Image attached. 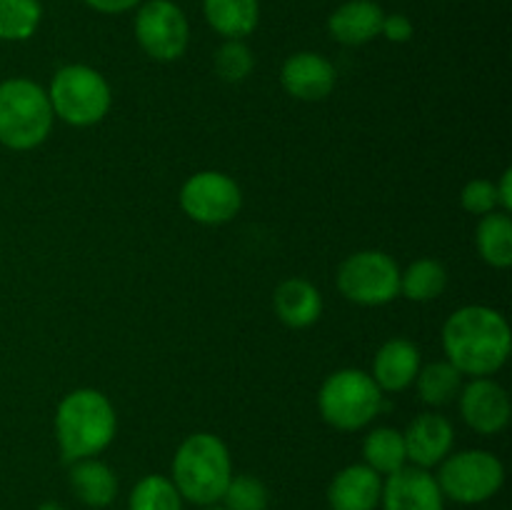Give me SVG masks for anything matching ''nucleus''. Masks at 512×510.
<instances>
[{
	"mask_svg": "<svg viewBox=\"0 0 512 510\" xmlns=\"http://www.w3.org/2000/svg\"><path fill=\"white\" fill-rule=\"evenodd\" d=\"M200 510H225V508L220 503H215V505H205V508H200Z\"/></svg>",
	"mask_w": 512,
	"mask_h": 510,
	"instance_id": "72a5a7b5",
	"label": "nucleus"
},
{
	"mask_svg": "<svg viewBox=\"0 0 512 510\" xmlns=\"http://www.w3.org/2000/svg\"><path fill=\"white\" fill-rule=\"evenodd\" d=\"M448 288V270L440 260L420 258L400 270V295H405L413 303H428L440 298Z\"/></svg>",
	"mask_w": 512,
	"mask_h": 510,
	"instance_id": "5701e85b",
	"label": "nucleus"
},
{
	"mask_svg": "<svg viewBox=\"0 0 512 510\" xmlns=\"http://www.w3.org/2000/svg\"><path fill=\"white\" fill-rule=\"evenodd\" d=\"M180 208L200 225L230 223L243 208L240 185L220 170H200L180 188Z\"/></svg>",
	"mask_w": 512,
	"mask_h": 510,
	"instance_id": "9d476101",
	"label": "nucleus"
},
{
	"mask_svg": "<svg viewBox=\"0 0 512 510\" xmlns=\"http://www.w3.org/2000/svg\"><path fill=\"white\" fill-rule=\"evenodd\" d=\"M385 10L375 0H345L330 13L328 33L340 45H365L380 38Z\"/></svg>",
	"mask_w": 512,
	"mask_h": 510,
	"instance_id": "f3484780",
	"label": "nucleus"
},
{
	"mask_svg": "<svg viewBox=\"0 0 512 510\" xmlns=\"http://www.w3.org/2000/svg\"><path fill=\"white\" fill-rule=\"evenodd\" d=\"M383 510H445V495L430 470L405 465L383 478Z\"/></svg>",
	"mask_w": 512,
	"mask_h": 510,
	"instance_id": "f8f14e48",
	"label": "nucleus"
},
{
	"mask_svg": "<svg viewBox=\"0 0 512 510\" xmlns=\"http://www.w3.org/2000/svg\"><path fill=\"white\" fill-rule=\"evenodd\" d=\"M233 478V458L223 438L213 433H193L178 445L170 465V480L185 503L198 508L215 505Z\"/></svg>",
	"mask_w": 512,
	"mask_h": 510,
	"instance_id": "7ed1b4c3",
	"label": "nucleus"
},
{
	"mask_svg": "<svg viewBox=\"0 0 512 510\" xmlns=\"http://www.w3.org/2000/svg\"><path fill=\"white\" fill-rule=\"evenodd\" d=\"M115 408L100 390L78 388L60 400L55 410V438L68 463L98 458L115 438Z\"/></svg>",
	"mask_w": 512,
	"mask_h": 510,
	"instance_id": "f03ea898",
	"label": "nucleus"
},
{
	"mask_svg": "<svg viewBox=\"0 0 512 510\" xmlns=\"http://www.w3.org/2000/svg\"><path fill=\"white\" fill-rule=\"evenodd\" d=\"M338 290L350 303L385 305L400 295V268L383 250H360L338 268Z\"/></svg>",
	"mask_w": 512,
	"mask_h": 510,
	"instance_id": "1a4fd4ad",
	"label": "nucleus"
},
{
	"mask_svg": "<svg viewBox=\"0 0 512 510\" xmlns=\"http://www.w3.org/2000/svg\"><path fill=\"white\" fill-rule=\"evenodd\" d=\"M495 190H498V203L503 213H510L512 210V170L508 168L503 173V178L495 183Z\"/></svg>",
	"mask_w": 512,
	"mask_h": 510,
	"instance_id": "2f4dec72",
	"label": "nucleus"
},
{
	"mask_svg": "<svg viewBox=\"0 0 512 510\" xmlns=\"http://www.w3.org/2000/svg\"><path fill=\"white\" fill-rule=\"evenodd\" d=\"M512 348L510 325L500 310L488 305L458 308L443 325L445 360L470 378H490L498 373Z\"/></svg>",
	"mask_w": 512,
	"mask_h": 510,
	"instance_id": "f257e3e1",
	"label": "nucleus"
},
{
	"mask_svg": "<svg viewBox=\"0 0 512 510\" xmlns=\"http://www.w3.org/2000/svg\"><path fill=\"white\" fill-rule=\"evenodd\" d=\"M460 203H463V208L468 210L470 215H480V218L488 213H493V210H500L495 183L493 180H485V178L465 183L463 193H460Z\"/></svg>",
	"mask_w": 512,
	"mask_h": 510,
	"instance_id": "c85d7f7f",
	"label": "nucleus"
},
{
	"mask_svg": "<svg viewBox=\"0 0 512 510\" xmlns=\"http://www.w3.org/2000/svg\"><path fill=\"white\" fill-rule=\"evenodd\" d=\"M273 308L280 323L288 328H310L323 315V295L310 280L288 278L275 288Z\"/></svg>",
	"mask_w": 512,
	"mask_h": 510,
	"instance_id": "a211bd4d",
	"label": "nucleus"
},
{
	"mask_svg": "<svg viewBox=\"0 0 512 510\" xmlns=\"http://www.w3.org/2000/svg\"><path fill=\"white\" fill-rule=\"evenodd\" d=\"M405 455L408 465L415 468H438L455 445V428L445 415L440 413H420L418 418L410 420L408 428L403 430Z\"/></svg>",
	"mask_w": 512,
	"mask_h": 510,
	"instance_id": "ddd939ff",
	"label": "nucleus"
},
{
	"mask_svg": "<svg viewBox=\"0 0 512 510\" xmlns=\"http://www.w3.org/2000/svg\"><path fill=\"white\" fill-rule=\"evenodd\" d=\"M203 15L223 40H245L260 23V0H203Z\"/></svg>",
	"mask_w": 512,
	"mask_h": 510,
	"instance_id": "aec40b11",
	"label": "nucleus"
},
{
	"mask_svg": "<svg viewBox=\"0 0 512 510\" xmlns=\"http://www.w3.org/2000/svg\"><path fill=\"white\" fill-rule=\"evenodd\" d=\"M38 510H65L58 500H45V503L38 505Z\"/></svg>",
	"mask_w": 512,
	"mask_h": 510,
	"instance_id": "473e14b6",
	"label": "nucleus"
},
{
	"mask_svg": "<svg viewBox=\"0 0 512 510\" xmlns=\"http://www.w3.org/2000/svg\"><path fill=\"white\" fill-rule=\"evenodd\" d=\"M128 510H185V500L168 475L153 473L133 485Z\"/></svg>",
	"mask_w": 512,
	"mask_h": 510,
	"instance_id": "a878e982",
	"label": "nucleus"
},
{
	"mask_svg": "<svg viewBox=\"0 0 512 510\" xmlns=\"http://www.w3.org/2000/svg\"><path fill=\"white\" fill-rule=\"evenodd\" d=\"M475 245L480 258L493 268H510L512 265V220L510 213L493 210L483 215L475 230Z\"/></svg>",
	"mask_w": 512,
	"mask_h": 510,
	"instance_id": "412c9836",
	"label": "nucleus"
},
{
	"mask_svg": "<svg viewBox=\"0 0 512 510\" xmlns=\"http://www.w3.org/2000/svg\"><path fill=\"white\" fill-rule=\"evenodd\" d=\"M70 490L85 508L103 510L118 498V475L98 458H83L70 463Z\"/></svg>",
	"mask_w": 512,
	"mask_h": 510,
	"instance_id": "6ab92c4d",
	"label": "nucleus"
},
{
	"mask_svg": "<svg viewBox=\"0 0 512 510\" xmlns=\"http://www.w3.org/2000/svg\"><path fill=\"white\" fill-rule=\"evenodd\" d=\"M363 463L373 468L378 475H390L395 470L408 465V455H405V440L403 433L388 425L373 428L363 440Z\"/></svg>",
	"mask_w": 512,
	"mask_h": 510,
	"instance_id": "4be33fe9",
	"label": "nucleus"
},
{
	"mask_svg": "<svg viewBox=\"0 0 512 510\" xmlns=\"http://www.w3.org/2000/svg\"><path fill=\"white\" fill-rule=\"evenodd\" d=\"M133 33L148 58L173 63L183 58L190 43V23L175 0H143L135 8Z\"/></svg>",
	"mask_w": 512,
	"mask_h": 510,
	"instance_id": "6e6552de",
	"label": "nucleus"
},
{
	"mask_svg": "<svg viewBox=\"0 0 512 510\" xmlns=\"http://www.w3.org/2000/svg\"><path fill=\"white\" fill-rule=\"evenodd\" d=\"M415 385H418V395L423 403L433 405V408H443V405L458 400L460 390H463V375L448 360H438V363L420 368Z\"/></svg>",
	"mask_w": 512,
	"mask_h": 510,
	"instance_id": "b1692460",
	"label": "nucleus"
},
{
	"mask_svg": "<svg viewBox=\"0 0 512 510\" xmlns=\"http://www.w3.org/2000/svg\"><path fill=\"white\" fill-rule=\"evenodd\" d=\"M445 500L458 505H480L493 500L505 485V465L490 450L450 453L435 473Z\"/></svg>",
	"mask_w": 512,
	"mask_h": 510,
	"instance_id": "0eeeda50",
	"label": "nucleus"
},
{
	"mask_svg": "<svg viewBox=\"0 0 512 510\" xmlns=\"http://www.w3.org/2000/svg\"><path fill=\"white\" fill-rule=\"evenodd\" d=\"M83 3L100 15H123L138 8L143 0H83Z\"/></svg>",
	"mask_w": 512,
	"mask_h": 510,
	"instance_id": "7c9ffc66",
	"label": "nucleus"
},
{
	"mask_svg": "<svg viewBox=\"0 0 512 510\" xmlns=\"http://www.w3.org/2000/svg\"><path fill=\"white\" fill-rule=\"evenodd\" d=\"M55 118L73 128H90L108 115L113 93L103 73L83 63L63 65L55 70L48 88Z\"/></svg>",
	"mask_w": 512,
	"mask_h": 510,
	"instance_id": "423d86ee",
	"label": "nucleus"
},
{
	"mask_svg": "<svg viewBox=\"0 0 512 510\" xmlns=\"http://www.w3.org/2000/svg\"><path fill=\"white\" fill-rule=\"evenodd\" d=\"M53 108L48 90L30 78H8L0 83V145L8 150H33L53 130Z\"/></svg>",
	"mask_w": 512,
	"mask_h": 510,
	"instance_id": "20e7f679",
	"label": "nucleus"
},
{
	"mask_svg": "<svg viewBox=\"0 0 512 510\" xmlns=\"http://www.w3.org/2000/svg\"><path fill=\"white\" fill-rule=\"evenodd\" d=\"M215 73L225 83H243L255 68L253 50L248 48L245 40H223L218 50H215Z\"/></svg>",
	"mask_w": 512,
	"mask_h": 510,
	"instance_id": "cd10ccee",
	"label": "nucleus"
},
{
	"mask_svg": "<svg viewBox=\"0 0 512 510\" xmlns=\"http://www.w3.org/2000/svg\"><path fill=\"white\" fill-rule=\"evenodd\" d=\"M460 415L480 435H498L508 428L512 405L508 390L493 378H473L458 395Z\"/></svg>",
	"mask_w": 512,
	"mask_h": 510,
	"instance_id": "9b49d317",
	"label": "nucleus"
},
{
	"mask_svg": "<svg viewBox=\"0 0 512 510\" xmlns=\"http://www.w3.org/2000/svg\"><path fill=\"white\" fill-rule=\"evenodd\" d=\"M420 368L423 363H420L418 345L408 338H390L375 353L370 375L383 393H400L415 383Z\"/></svg>",
	"mask_w": 512,
	"mask_h": 510,
	"instance_id": "dca6fc26",
	"label": "nucleus"
},
{
	"mask_svg": "<svg viewBox=\"0 0 512 510\" xmlns=\"http://www.w3.org/2000/svg\"><path fill=\"white\" fill-rule=\"evenodd\" d=\"M415 28H413V20L403 13H385L383 18V28H380V35L388 38L390 43H408L413 38Z\"/></svg>",
	"mask_w": 512,
	"mask_h": 510,
	"instance_id": "c756f323",
	"label": "nucleus"
},
{
	"mask_svg": "<svg viewBox=\"0 0 512 510\" xmlns=\"http://www.w3.org/2000/svg\"><path fill=\"white\" fill-rule=\"evenodd\" d=\"M318 410L328 425L343 433L363 430L383 410V390L373 375L358 368L335 370L318 393Z\"/></svg>",
	"mask_w": 512,
	"mask_h": 510,
	"instance_id": "39448f33",
	"label": "nucleus"
},
{
	"mask_svg": "<svg viewBox=\"0 0 512 510\" xmlns=\"http://www.w3.org/2000/svg\"><path fill=\"white\" fill-rule=\"evenodd\" d=\"M43 20L40 0H0V40L23 43L33 38Z\"/></svg>",
	"mask_w": 512,
	"mask_h": 510,
	"instance_id": "393cba45",
	"label": "nucleus"
},
{
	"mask_svg": "<svg viewBox=\"0 0 512 510\" xmlns=\"http://www.w3.org/2000/svg\"><path fill=\"white\" fill-rule=\"evenodd\" d=\"M383 493V475L365 463L340 470L328 485L330 510H378Z\"/></svg>",
	"mask_w": 512,
	"mask_h": 510,
	"instance_id": "2eb2a0df",
	"label": "nucleus"
},
{
	"mask_svg": "<svg viewBox=\"0 0 512 510\" xmlns=\"http://www.w3.org/2000/svg\"><path fill=\"white\" fill-rule=\"evenodd\" d=\"M220 505L225 510H268L270 490L258 475H233L223 498H220Z\"/></svg>",
	"mask_w": 512,
	"mask_h": 510,
	"instance_id": "bb28decb",
	"label": "nucleus"
},
{
	"mask_svg": "<svg viewBox=\"0 0 512 510\" xmlns=\"http://www.w3.org/2000/svg\"><path fill=\"white\" fill-rule=\"evenodd\" d=\"M280 83H283L285 93L293 95L295 100L315 103L333 93L335 68L325 55L300 50V53L285 58L283 68H280Z\"/></svg>",
	"mask_w": 512,
	"mask_h": 510,
	"instance_id": "4468645a",
	"label": "nucleus"
}]
</instances>
